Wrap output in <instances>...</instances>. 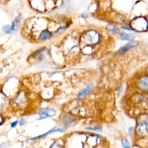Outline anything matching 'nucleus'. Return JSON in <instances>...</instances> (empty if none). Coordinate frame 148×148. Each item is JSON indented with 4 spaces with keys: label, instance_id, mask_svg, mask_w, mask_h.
<instances>
[{
    "label": "nucleus",
    "instance_id": "7ed1b4c3",
    "mask_svg": "<svg viewBox=\"0 0 148 148\" xmlns=\"http://www.w3.org/2000/svg\"><path fill=\"white\" fill-rule=\"evenodd\" d=\"M137 45H138V42L136 41H133L132 40V41L129 42L126 45H125L124 46L121 47L118 50L117 54H122L125 53L126 51H127L128 50H129L130 49L135 47L136 46H137Z\"/></svg>",
    "mask_w": 148,
    "mask_h": 148
},
{
    "label": "nucleus",
    "instance_id": "aec40b11",
    "mask_svg": "<svg viewBox=\"0 0 148 148\" xmlns=\"http://www.w3.org/2000/svg\"><path fill=\"white\" fill-rule=\"evenodd\" d=\"M123 28L124 29H128V30H131V28H129V27H123Z\"/></svg>",
    "mask_w": 148,
    "mask_h": 148
},
{
    "label": "nucleus",
    "instance_id": "6ab92c4d",
    "mask_svg": "<svg viewBox=\"0 0 148 148\" xmlns=\"http://www.w3.org/2000/svg\"><path fill=\"white\" fill-rule=\"evenodd\" d=\"M82 17H83L84 18H87L88 17V15L86 13H83L82 14Z\"/></svg>",
    "mask_w": 148,
    "mask_h": 148
},
{
    "label": "nucleus",
    "instance_id": "f8f14e48",
    "mask_svg": "<svg viewBox=\"0 0 148 148\" xmlns=\"http://www.w3.org/2000/svg\"><path fill=\"white\" fill-rule=\"evenodd\" d=\"M121 145L124 148H131V145L127 139H123L121 140Z\"/></svg>",
    "mask_w": 148,
    "mask_h": 148
},
{
    "label": "nucleus",
    "instance_id": "0eeeda50",
    "mask_svg": "<svg viewBox=\"0 0 148 148\" xmlns=\"http://www.w3.org/2000/svg\"><path fill=\"white\" fill-rule=\"evenodd\" d=\"M25 102V98L24 95L21 94H18L16 98L14 99V102L16 105L18 106L23 105V103Z\"/></svg>",
    "mask_w": 148,
    "mask_h": 148
},
{
    "label": "nucleus",
    "instance_id": "f3484780",
    "mask_svg": "<svg viewBox=\"0 0 148 148\" xmlns=\"http://www.w3.org/2000/svg\"><path fill=\"white\" fill-rule=\"evenodd\" d=\"M132 130H133V127H130V128H129V130H128V132H129V134L130 135H131V133H132Z\"/></svg>",
    "mask_w": 148,
    "mask_h": 148
},
{
    "label": "nucleus",
    "instance_id": "423d86ee",
    "mask_svg": "<svg viewBox=\"0 0 148 148\" xmlns=\"http://www.w3.org/2000/svg\"><path fill=\"white\" fill-rule=\"evenodd\" d=\"M65 130L64 128H62L61 127H54V128H53L52 130H50L49 131L47 132L46 133L43 134V135H41L40 136H38L37 137H35V138H31L29 139V140H35V139H39V138H42L47 135H48L49 134H52V133H54L55 132H63Z\"/></svg>",
    "mask_w": 148,
    "mask_h": 148
},
{
    "label": "nucleus",
    "instance_id": "20e7f679",
    "mask_svg": "<svg viewBox=\"0 0 148 148\" xmlns=\"http://www.w3.org/2000/svg\"><path fill=\"white\" fill-rule=\"evenodd\" d=\"M138 86L142 90L147 91L148 88V77L147 76L140 77L138 82Z\"/></svg>",
    "mask_w": 148,
    "mask_h": 148
},
{
    "label": "nucleus",
    "instance_id": "39448f33",
    "mask_svg": "<svg viewBox=\"0 0 148 148\" xmlns=\"http://www.w3.org/2000/svg\"><path fill=\"white\" fill-rule=\"evenodd\" d=\"M93 86H94L93 83H91L88 84L86 87H84V88L81 90L77 93V97L82 98V97H84L86 96L88 94H89L91 92V91L92 90V89L93 88Z\"/></svg>",
    "mask_w": 148,
    "mask_h": 148
},
{
    "label": "nucleus",
    "instance_id": "2eb2a0df",
    "mask_svg": "<svg viewBox=\"0 0 148 148\" xmlns=\"http://www.w3.org/2000/svg\"><path fill=\"white\" fill-rule=\"evenodd\" d=\"M18 123H19V124L20 125H23L25 123V120L24 118H21L20 119V120L18 121Z\"/></svg>",
    "mask_w": 148,
    "mask_h": 148
},
{
    "label": "nucleus",
    "instance_id": "ddd939ff",
    "mask_svg": "<svg viewBox=\"0 0 148 148\" xmlns=\"http://www.w3.org/2000/svg\"><path fill=\"white\" fill-rule=\"evenodd\" d=\"M2 29H3V31L5 32H6V33H7V34H9V33H11V32H12V29H11L10 26L9 25L4 26V27H3V28H2Z\"/></svg>",
    "mask_w": 148,
    "mask_h": 148
},
{
    "label": "nucleus",
    "instance_id": "1a4fd4ad",
    "mask_svg": "<svg viewBox=\"0 0 148 148\" xmlns=\"http://www.w3.org/2000/svg\"><path fill=\"white\" fill-rule=\"evenodd\" d=\"M120 38L123 40H131L135 38V35L132 34H127L125 32H121L120 35Z\"/></svg>",
    "mask_w": 148,
    "mask_h": 148
},
{
    "label": "nucleus",
    "instance_id": "9d476101",
    "mask_svg": "<svg viewBox=\"0 0 148 148\" xmlns=\"http://www.w3.org/2000/svg\"><path fill=\"white\" fill-rule=\"evenodd\" d=\"M50 36H51L50 32H49V31H44L40 34V35L38 37V39L41 40H45V39L49 38Z\"/></svg>",
    "mask_w": 148,
    "mask_h": 148
},
{
    "label": "nucleus",
    "instance_id": "f03ea898",
    "mask_svg": "<svg viewBox=\"0 0 148 148\" xmlns=\"http://www.w3.org/2000/svg\"><path fill=\"white\" fill-rule=\"evenodd\" d=\"M136 131L138 134L145 135L147 134V121L143 120L139 123L136 127Z\"/></svg>",
    "mask_w": 148,
    "mask_h": 148
},
{
    "label": "nucleus",
    "instance_id": "dca6fc26",
    "mask_svg": "<svg viewBox=\"0 0 148 148\" xmlns=\"http://www.w3.org/2000/svg\"><path fill=\"white\" fill-rule=\"evenodd\" d=\"M17 124H18V121H14L11 123V124H10V127H11L12 128H14L15 127H16V125H17Z\"/></svg>",
    "mask_w": 148,
    "mask_h": 148
},
{
    "label": "nucleus",
    "instance_id": "6e6552de",
    "mask_svg": "<svg viewBox=\"0 0 148 148\" xmlns=\"http://www.w3.org/2000/svg\"><path fill=\"white\" fill-rule=\"evenodd\" d=\"M21 20V15L20 14L19 16H18L15 18V20L13 21V23H12V25L10 26L11 29H12V31L16 30L19 28Z\"/></svg>",
    "mask_w": 148,
    "mask_h": 148
},
{
    "label": "nucleus",
    "instance_id": "f257e3e1",
    "mask_svg": "<svg viewBox=\"0 0 148 148\" xmlns=\"http://www.w3.org/2000/svg\"><path fill=\"white\" fill-rule=\"evenodd\" d=\"M57 114V111L53 108H45L39 112L40 119H43L47 117H53Z\"/></svg>",
    "mask_w": 148,
    "mask_h": 148
},
{
    "label": "nucleus",
    "instance_id": "4468645a",
    "mask_svg": "<svg viewBox=\"0 0 148 148\" xmlns=\"http://www.w3.org/2000/svg\"><path fill=\"white\" fill-rule=\"evenodd\" d=\"M87 129L89 130H92V131H101L102 127H98V126H93V127H87Z\"/></svg>",
    "mask_w": 148,
    "mask_h": 148
},
{
    "label": "nucleus",
    "instance_id": "a211bd4d",
    "mask_svg": "<svg viewBox=\"0 0 148 148\" xmlns=\"http://www.w3.org/2000/svg\"><path fill=\"white\" fill-rule=\"evenodd\" d=\"M2 121H3V117H2V116L0 114V124H2Z\"/></svg>",
    "mask_w": 148,
    "mask_h": 148
},
{
    "label": "nucleus",
    "instance_id": "9b49d317",
    "mask_svg": "<svg viewBox=\"0 0 148 148\" xmlns=\"http://www.w3.org/2000/svg\"><path fill=\"white\" fill-rule=\"evenodd\" d=\"M107 29L111 32H113V33H117L119 32V29L114 26V25H109L107 27Z\"/></svg>",
    "mask_w": 148,
    "mask_h": 148
}]
</instances>
